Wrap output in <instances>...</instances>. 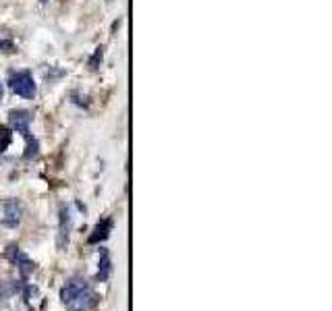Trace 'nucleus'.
Here are the masks:
<instances>
[{"label":"nucleus","instance_id":"1","mask_svg":"<svg viewBox=\"0 0 332 311\" xmlns=\"http://www.w3.org/2000/svg\"><path fill=\"white\" fill-rule=\"evenodd\" d=\"M11 89L21 98H34L36 96V83H34V77L29 75L27 71H19V73H13L11 75Z\"/></svg>","mask_w":332,"mask_h":311},{"label":"nucleus","instance_id":"2","mask_svg":"<svg viewBox=\"0 0 332 311\" xmlns=\"http://www.w3.org/2000/svg\"><path fill=\"white\" fill-rule=\"evenodd\" d=\"M29 120H32V116H29L27 110H13L11 112V122L13 127L21 133H27V127H29Z\"/></svg>","mask_w":332,"mask_h":311},{"label":"nucleus","instance_id":"3","mask_svg":"<svg viewBox=\"0 0 332 311\" xmlns=\"http://www.w3.org/2000/svg\"><path fill=\"white\" fill-rule=\"evenodd\" d=\"M102 54H104V52H102V48H98V50H96V54H94V58L89 60V67H92V69H98V62L102 60Z\"/></svg>","mask_w":332,"mask_h":311},{"label":"nucleus","instance_id":"4","mask_svg":"<svg viewBox=\"0 0 332 311\" xmlns=\"http://www.w3.org/2000/svg\"><path fill=\"white\" fill-rule=\"evenodd\" d=\"M15 50V44L9 42V40H0V52H13Z\"/></svg>","mask_w":332,"mask_h":311},{"label":"nucleus","instance_id":"5","mask_svg":"<svg viewBox=\"0 0 332 311\" xmlns=\"http://www.w3.org/2000/svg\"><path fill=\"white\" fill-rule=\"evenodd\" d=\"M0 98H3V83H0Z\"/></svg>","mask_w":332,"mask_h":311}]
</instances>
